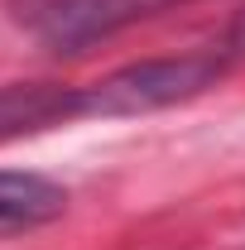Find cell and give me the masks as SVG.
<instances>
[{
  "mask_svg": "<svg viewBox=\"0 0 245 250\" xmlns=\"http://www.w3.org/2000/svg\"><path fill=\"white\" fill-rule=\"evenodd\" d=\"M241 58H245V15L207 48H192V53H178V58L130 62L121 72L82 87V116H144V111L192 101L207 87H216Z\"/></svg>",
  "mask_w": 245,
  "mask_h": 250,
  "instance_id": "1",
  "label": "cell"
},
{
  "mask_svg": "<svg viewBox=\"0 0 245 250\" xmlns=\"http://www.w3.org/2000/svg\"><path fill=\"white\" fill-rule=\"evenodd\" d=\"M168 5H183V0H43L34 10V29L58 53H82L87 43L111 39L116 29L149 20Z\"/></svg>",
  "mask_w": 245,
  "mask_h": 250,
  "instance_id": "2",
  "label": "cell"
},
{
  "mask_svg": "<svg viewBox=\"0 0 245 250\" xmlns=\"http://www.w3.org/2000/svg\"><path fill=\"white\" fill-rule=\"evenodd\" d=\"M82 116V87H0V145Z\"/></svg>",
  "mask_w": 245,
  "mask_h": 250,
  "instance_id": "3",
  "label": "cell"
},
{
  "mask_svg": "<svg viewBox=\"0 0 245 250\" xmlns=\"http://www.w3.org/2000/svg\"><path fill=\"white\" fill-rule=\"evenodd\" d=\"M67 192L39 173H5L0 168V231H20V226H39V221L62 217Z\"/></svg>",
  "mask_w": 245,
  "mask_h": 250,
  "instance_id": "4",
  "label": "cell"
}]
</instances>
